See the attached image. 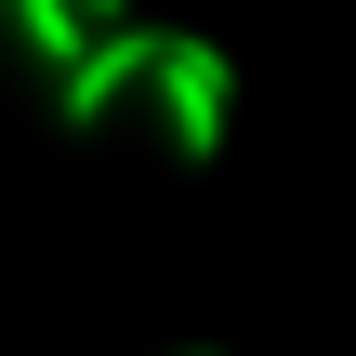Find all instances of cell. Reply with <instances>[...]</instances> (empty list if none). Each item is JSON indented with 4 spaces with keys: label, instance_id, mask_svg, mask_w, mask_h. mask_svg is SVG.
<instances>
[{
    "label": "cell",
    "instance_id": "obj_1",
    "mask_svg": "<svg viewBox=\"0 0 356 356\" xmlns=\"http://www.w3.org/2000/svg\"><path fill=\"white\" fill-rule=\"evenodd\" d=\"M145 79H159V106H172V159H185V172H211V159H225V106H238V66H225L198 26H159Z\"/></svg>",
    "mask_w": 356,
    "mask_h": 356
},
{
    "label": "cell",
    "instance_id": "obj_2",
    "mask_svg": "<svg viewBox=\"0 0 356 356\" xmlns=\"http://www.w3.org/2000/svg\"><path fill=\"white\" fill-rule=\"evenodd\" d=\"M145 53H159V26H106V40H92V53L53 79V119H66V132H92V119H106V106L145 79Z\"/></svg>",
    "mask_w": 356,
    "mask_h": 356
},
{
    "label": "cell",
    "instance_id": "obj_3",
    "mask_svg": "<svg viewBox=\"0 0 356 356\" xmlns=\"http://www.w3.org/2000/svg\"><path fill=\"white\" fill-rule=\"evenodd\" d=\"M0 13H13V40H26V53H40V66H53V79H66V66H79V53H92V26H79V13H66V0H0Z\"/></svg>",
    "mask_w": 356,
    "mask_h": 356
},
{
    "label": "cell",
    "instance_id": "obj_4",
    "mask_svg": "<svg viewBox=\"0 0 356 356\" xmlns=\"http://www.w3.org/2000/svg\"><path fill=\"white\" fill-rule=\"evenodd\" d=\"M185 356H225V343H185Z\"/></svg>",
    "mask_w": 356,
    "mask_h": 356
}]
</instances>
